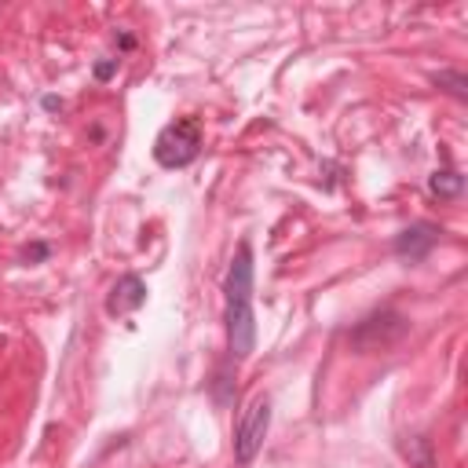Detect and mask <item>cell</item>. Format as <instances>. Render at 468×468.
<instances>
[{"label":"cell","mask_w":468,"mask_h":468,"mask_svg":"<svg viewBox=\"0 0 468 468\" xmlns=\"http://www.w3.org/2000/svg\"><path fill=\"white\" fill-rule=\"evenodd\" d=\"M143 304H146V282L139 275L117 278L113 289H110V297H106V311L110 315H129V311H136Z\"/></svg>","instance_id":"5b68a950"},{"label":"cell","mask_w":468,"mask_h":468,"mask_svg":"<svg viewBox=\"0 0 468 468\" xmlns=\"http://www.w3.org/2000/svg\"><path fill=\"white\" fill-rule=\"evenodd\" d=\"M406 333H410V322L402 315L377 311V315L363 318L359 326L347 333V340H351V347H355V351H385V347L399 344Z\"/></svg>","instance_id":"3957f363"},{"label":"cell","mask_w":468,"mask_h":468,"mask_svg":"<svg viewBox=\"0 0 468 468\" xmlns=\"http://www.w3.org/2000/svg\"><path fill=\"white\" fill-rule=\"evenodd\" d=\"M113 70H117V58H106V63H99V66H96V77H99V81H110V77H113Z\"/></svg>","instance_id":"30bf717a"},{"label":"cell","mask_w":468,"mask_h":468,"mask_svg":"<svg viewBox=\"0 0 468 468\" xmlns=\"http://www.w3.org/2000/svg\"><path fill=\"white\" fill-rule=\"evenodd\" d=\"M428 191H432L435 198H457V194L464 191V176H461L457 168H435V172L428 176Z\"/></svg>","instance_id":"52a82bcc"},{"label":"cell","mask_w":468,"mask_h":468,"mask_svg":"<svg viewBox=\"0 0 468 468\" xmlns=\"http://www.w3.org/2000/svg\"><path fill=\"white\" fill-rule=\"evenodd\" d=\"M44 110H63V99H55V96H48V99H44Z\"/></svg>","instance_id":"7c38bea8"},{"label":"cell","mask_w":468,"mask_h":468,"mask_svg":"<svg viewBox=\"0 0 468 468\" xmlns=\"http://www.w3.org/2000/svg\"><path fill=\"white\" fill-rule=\"evenodd\" d=\"M402 454L414 461L417 468H435V457H432V439L428 435H414L410 443H402Z\"/></svg>","instance_id":"9c48e42d"},{"label":"cell","mask_w":468,"mask_h":468,"mask_svg":"<svg viewBox=\"0 0 468 468\" xmlns=\"http://www.w3.org/2000/svg\"><path fill=\"white\" fill-rule=\"evenodd\" d=\"M48 253H51L48 246H34V249H29V253H26V260H44Z\"/></svg>","instance_id":"8fae6325"},{"label":"cell","mask_w":468,"mask_h":468,"mask_svg":"<svg viewBox=\"0 0 468 468\" xmlns=\"http://www.w3.org/2000/svg\"><path fill=\"white\" fill-rule=\"evenodd\" d=\"M432 81L443 88L447 96H454V99H468V77L461 74V70H439V74H432Z\"/></svg>","instance_id":"ba28073f"},{"label":"cell","mask_w":468,"mask_h":468,"mask_svg":"<svg viewBox=\"0 0 468 468\" xmlns=\"http://www.w3.org/2000/svg\"><path fill=\"white\" fill-rule=\"evenodd\" d=\"M201 121L198 117H176L154 139V161L161 168H183L201 154Z\"/></svg>","instance_id":"7a4b0ae2"},{"label":"cell","mask_w":468,"mask_h":468,"mask_svg":"<svg viewBox=\"0 0 468 468\" xmlns=\"http://www.w3.org/2000/svg\"><path fill=\"white\" fill-rule=\"evenodd\" d=\"M268 428H271V402L253 399L249 410L242 414V421H238V428H234V461L249 464L260 454L263 439H268Z\"/></svg>","instance_id":"277c9868"},{"label":"cell","mask_w":468,"mask_h":468,"mask_svg":"<svg viewBox=\"0 0 468 468\" xmlns=\"http://www.w3.org/2000/svg\"><path fill=\"white\" fill-rule=\"evenodd\" d=\"M439 242V227L432 223H414V227H406L399 238H395V253L402 260H425L432 253V246Z\"/></svg>","instance_id":"8992f818"},{"label":"cell","mask_w":468,"mask_h":468,"mask_svg":"<svg viewBox=\"0 0 468 468\" xmlns=\"http://www.w3.org/2000/svg\"><path fill=\"white\" fill-rule=\"evenodd\" d=\"M223 322H227V347H230V359L242 363L253 355L256 347V315H253V249L249 242L238 246L234 253L227 278H223Z\"/></svg>","instance_id":"6da1fadb"}]
</instances>
